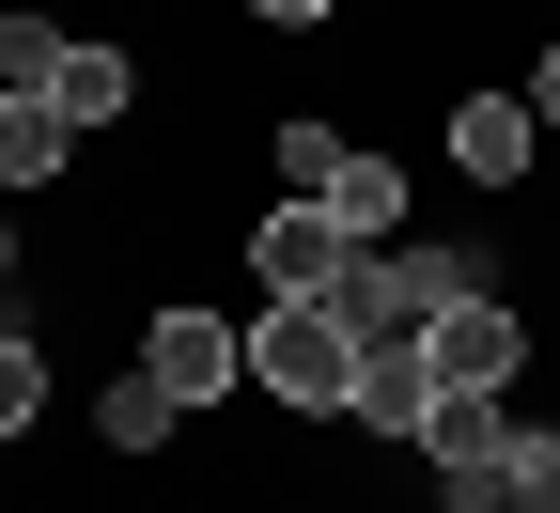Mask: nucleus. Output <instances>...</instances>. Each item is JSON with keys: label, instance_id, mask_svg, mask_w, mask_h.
Returning a JSON list of instances; mask_svg holds the SVG:
<instances>
[{"label": "nucleus", "instance_id": "obj_1", "mask_svg": "<svg viewBox=\"0 0 560 513\" xmlns=\"http://www.w3.org/2000/svg\"><path fill=\"white\" fill-rule=\"evenodd\" d=\"M359 327H342V296H265L249 312V389L296 405V420H359Z\"/></svg>", "mask_w": 560, "mask_h": 513}, {"label": "nucleus", "instance_id": "obj_2", "mask_svg": "<svg viewBox=\"0 0 560 513\" xmlns=\"http://www.w3.org/2000/svg\"><path fill=\"white\" fill-rule=\"evenodd\" d=\"M467 296H499V249H359L342 265V327L359 342H436Z\"/></svg>", "mask_w": 560, "mask_h": 513}, {"label": "nucleus", "instance_id": "obj_3", "mask_svg": "<svg viewBox=\"0 0 560 513\" xmlns=\"http://www.w3.org/2000/svg\"><path fill=\"white\" fill-rule=\"evenodd\" d=\"M140 374H156L187 420H219V405L249 389V327H234V312H187V296H172V312H140Z\"/></svg>", "mask_w": 560, "mask_h": 513}, {"label": "nucleus", "instance_id": "obj_4", "mask_svg": "<svg viewBox=\"0 0 560 513\" xmlns=\"http://www.w3.org/2000/svg\"><path fill=\"white\" fill-rule=\"evenodd\" d=\"M342 265H359V234H342L327 202H265L249 218V280L265 296H342Z\"/></svg>", "mask_w": 560, "mask_h": 513}, {"label": "nucleus", "instance_id": "obj_5", "mask_svg": "<svg viewBox=\"0 0 560 513\" xmlns=\"http://www.w3.org/2000/svg\"><path fill=\"white\" fill-rule=\"evenodd\" d=\"M405 452L436 467V498H452V482H482V467L514 452V389H436V405H420V435H405Z\"/></svg>", "mask_w": 560, "mask_h": 513}, {"label": "nucleus", "instance_id": "obj_6", "mask_svg": "<svg viewBox=\"0 0 560 513\" xmlns=\"http://www.w3.org/2000/svg\"><path fill=\"white\" fill-rule=\"evenodd\" d=\"M436 140H452V172H467V187H529L545 109H529V94H452V125H436Z\"/></svg>", "mask_w": 560, "mask_h": 513}, {"label": "nucleus", "instance_id": "obj_7", "mask_svg": "<svg viewBox=\"0 0 560 513\" xmlns=\"http://www.w3.org/2000/svg\"><path fill=\"white\" fill-rule=\"evenodd\" d=\"M420 358H436V389H514V374H529V312H514V296H467Z\"/></svg>", "mask_w": 560, "mask_h": 513}, {"label": "nucleus", "instance_id": "obj_8", "mask_svg": "<svg viewBox=\"0 0 560 513\" xmlns=\"http://www.w3.org/2000/svg\"><path fill=\"white\" fill-rule=\"evenodd\" d=\"M436 513H560V420H514V452L482 482H452Z\"/></svg>", "mask_w": 560, "mask_h": 513}, {"label": "nucleus", "instance_id": "obj_9", "mask_svg": "<svg viewBox=\"0 0 560 513\" xmlns=\"http://www.w3.org/2000/svg\"><path fill=\"white\" fill-rule=\"evenodd\" d=\"M79 172V125H62L47 94H0V202H32V187H62Z\"/></svg>", "mask_w": 560, "mask_h": 513}, {"label": "nucleus", "instance_id": "obj_10", "mask_svg": "<svg viewBox=\"0 0 560 513\" xmlns=\"http://www.w3.org/2000/svg\"><path fill=\"white\" fill-rule=\"evenodd\" d=\"M327 218L359 249H405V156H374V140H342V172H327Z\"/></svg>", "mask_w": 560, "mask_h": 513}, {"label": "nucleus", "instance_id": "obj_11", "mask_svg": "<svg viewBox=\"0 0 560 513\" xmlns=\"http://www.w3.org/2000/svg\"><path fill=\"white\" fill-rule=\"evenodd\" d=\"M47 109H62V125H79V140H94V125H125V109H140V62L79 32V47H62V79H47Z\"/></svg>", "mask_w": 560, "mask_h": 513}, {"label": "nucleus", "instance_id": "obj_12", "mask_svg": "<svg viewBox=\"0 0 560 513\" xmlns=\"http://www.w3.org/2000/svg\"><path fill=\"white\" fill-rule=\"evenodd\" d=\"M420 405H436V358H420V342H374L359 358V435H420Z\"/></svg>", "mask_w": 560, "mask_h": 513}, {"label": "nucleus", "instance_id": "obj_13", "mask_svg": "<svg viewBox=\"0 0 560 513\" xmlns=\"http://www.w3.org/2000/svg\"><path fill=\"white\" fill-rule=\"evenodd\" d=\"M94 435H109V452H125V467H156V452H172V435H187V405H172L156 374H125V389H94Z\"/></svg>", "mask_w": 560, "mask_h": 513}, {"label": "nucleus", "instance_id": "obj_14", "mask_svg": "<svg viewBox=\"0 0 560 513\" xmlns=\"http://www.w3.org/2000/svg\"><path fill=\"white\" fill-rule=\"evenodd\" d=\"M32 420H47V342L0 327V435H32Z\"/></svg>", "mask_w": 560, "mask_h": 513}, {"label": "nucleus", "instance_id": "obj_15", "mask_svg": "<svg viewBox=\"0 0 560 513\" xmlns=\"http://www.w3.org/2000/svg\"><path fill=\"white\" fill-rule=\"evenodd\" d=\"M265 32H342V0H249Z\"/></svg>", "mask_w": 560, "mask_h": 513}, {"label": "nucleus", "instance_id": "obj_16", "mask_svg": "<svg viewBox=\"0 0 560 513\" xmlns=\"http://www.w3.org/2000/svg\"><path fill=\"white\" fill-rule=\"evenodd\" d=\"M529 109H545V140H560V47H545V62H529Z\"/></svg>", "mask_w": 560, "mask_h": 513}, {"label": "nucleus", "instance_id": "obj_17", "mask_svg": "<svg viewBox=\"0 0 560 513\" xmlns=\"http://www.w3.org/2000/svg\"><path fill=\"white\" fill-rule=\"evenodd\" d=\"M0 280H16V218H0Z\"/></svg>", "mask_w": 560, "mask_h": 513}]
</instances>
